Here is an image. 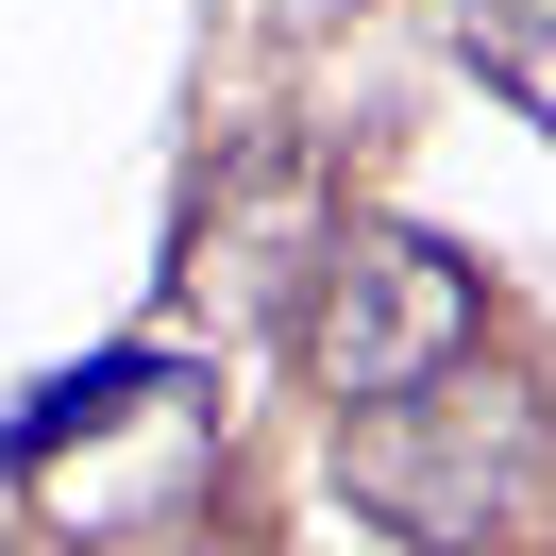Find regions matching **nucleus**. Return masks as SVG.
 Here are the masks:
<instances>
[{"label": "nucleus", "mask_w": 556, "mask_h": 556, "mask_svg": "<svg viewBox=\"0 0 556 556\" xmlns=\"http://www.w3.org/2000/svg\"><path fill=\"white\" fill-rule=\"evenodd\" d=\"M338 472H354V506H371L388 540H421V556H556V405L522 371H489V354L354 405Z\"/></svg>", "instance_id": "obj_1"}, {"label": "nucleus", "mask_w": 556, "mask_h": 556, "mask_svg": "<svg viewBox=\"0 0 556 556\" xmlns=\"http://www.w3.org/2000/svg\"><path fill=\"white\" fill-rule=\"evenodd\" d=\"M472 338H489V287L421 219H320L304 287H287V354H304V388H338V421L421 388V371H455Z\"/></svg>", "instance_id": "obj_2"}, {"label": "nucleus", "mask_w": 556, "mask_h": 556, "mask_svg": "<svg viewBox=\"0 0 556 556\" xmlns=\"http://www.w3.org/2000/svg\"><path fill=\"white\" fill-rule=\"evenodd\" d=\"M169 388V354H85V371H51L35 405H0V472H35V455H68V439H102L118 405H152Z\"/></svg>", "instance_id": "obj_3"}, {"label": "nucleus", "mask_w": 556, "mask_h": 556, "mask_svg": "<svg viewBox=\"0 0 556 556\" xmlns=\"http://www.w3.org/2000/svg\"><path fill=\"white\" fill-rule=\"evenodd\" d=\"M455 51H472V68L556 136V0H455Z\"/></svg>", "instance_id": "obj_4"}, {"label": "nucleus", "mask_w": 556, "mask_h": 556, "mask_svg": "<svg viewBox=\"0 0 556 556\" xmlns=\"http://www.w3.org/2000/svg\"><path fill=\"white\" fill-rule=\"evenodd\" d=\"M35 556H85V540H35Z\"/></svg>", "instance_id": "obj_5"}]
</instances>
